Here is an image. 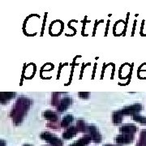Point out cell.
Wrapping results in <instances>:
<instances>
[{
  "instance_id": "obj_1",
  "label": "cell",
  "mask_w": 146,
  "mask_h": 146,
  "mask_svg": "<svg viewBox=\"0 0 146 146\" xmlns=\"http://www.w3.org/2000/svg\"><path fill=\"white\" fill-rule=\"evenodd\" d=\"M30 104L31 102L24 97H21L17 100L16 106L14 110H12V113H13L12 117L14 118V122L16 123V124H19L22 121L27 110L30 106Z\"/></svg>"
},
{
  "instance_id": "obj_2",
  "label": "cell",
  "mask_w": 146,
  "mask_h": 146,
  "mask_svg": "<svg viewBox=\"0 0 146 146\" xmlns=\"http://www.w3.org/2000/svg\"><path fill=\"white\" fill-rule=\"evenodd\" d=\"M40 136H41L42 140L49 142L53 146H63V142L60 139H58V137L54 136L53 134L48 132V131L42 132Z\"/></svg>"
},
{
  "instance_id": "obj_3",
  "label": "cell",
  "mask_w": 146,
  "mask_h": 146,
  "mask_svg": "<svg viewBox=\"0 0 146 146\" xmlns=\"http://www.w3.org/2000/svg\"><path fill=\"white\" fill-rule=\"evenodd\" d=\"M142 110V105L136 103V104H133L129 106H127L125 108L119 110L120 114L123 115H136L138 112H140Z\"/></svg>"
},
{
  "instance_id": "obj_4",
  "label": "cell",
  "mask_w": 146,
  "mask_h": 146,
  "mask_svg": "<svg viewBox=\"0 0 146 146\" xmlns=\"http://www.w3.org/2000/svg\"><path fill=\"white\" fill-rule=\"evenodd\" d=\"M88 131H89V137L91 138L92 141H94L96 143H99L102 141V136L98 132V128L95 127V126H89L87 127Z\"/></svg>"
},
{
  "instance_id": "obj_5",
  "label": "cell",
  "mask_w": 146,
  "mask_h": 146,
  "mask_svg": "<svg viewBox=\"0 0 146 146\" xmlns=\"http://www.w3.org/2000/svg\"><path fill=\"white\" fill-rule=\"evenodd\" d=\"M116 142L119 144H129L134 140L133 134H122L116 137Z\"/></svg>"
},
{
  "instance_id": "obj_6",
  "label": "cell",
  "mask_w": 146,
  "mask_h": 146,
  "mask_svg": "<svg viewBox=\"0 0 146 146\" xmlns=\"http://www.w3.org/2000/svg\"><path fill=\"white\" fill-rule=\"evenodd\" d=\"M72 103V98H68V97H66L63 99L61 100L59 105L58 106V111L59 112H63L64 110L68 109V107L70 106V105Z\"/></svg>"
},
{
  "instance_id": "obj_7",
  "label": "cell",
  "mask_w": 146,
  "mask_h": 146,
  "mask_svg": "<svg viewBox=\"0 0 146 146\" xmlns=\"http://www.w3.org/2000/svg\"><path fill=\"white\" fill-rule=\"evenodd\" d=\"M137 130L138 128L133 124H126L120 127V131L123 134H134Z\"/></svg>"
},
{
  "instance_id": "obj_8",
  "label": "cell",
  "mask_w": 146,
  "mask_h": 146,
  "mask_svg": "<svg viewBox=\"0 0 146 146\" xmlns=\"http://www.w3.org/2000/svg\"><path fill=\"white\" fill-rule=\"evenodd\" d=\"M77 131H78L77 127H69L63 134V139H66V140L71 139V138H72V137H74L76 135Z\"/></svg>"
},
{
  "instance_id": "obj_9",
  "label": "cell",
  "mask_w": 146,
  "mask_h": 146,
  "mask_svg": "<svg viewBox=\"0 0 146 146\" xmlns=\"http://www.w3.org/2000/svg\"><path fill=\"white\" fill-rule=\"evenodd\" d=\"M43 116L45 119H46L47 120L50 121L51 123H54L58 120V116L57 115L53 112V111H50V110H46L43 113Z\"/></svg>"
},
{
  "instance_id": "obj_10",
  "label": "cell",
  "mask_w": 146,
  "mask_h": 146,
  "mask_svg": "<svg viewBox=\"0 0 146 146\" xmlns=\"http://www.w3.org/2000/svg\"><path fill=\"white\" fill-rule=\"evenodd\" d=\"M91 141H92V140H91V138H90L89 136H85L84 137L80 139L79 141H77L76 142H75L74 144H72V145L70 146H85L87 145Z\"/></svg>"
},
{
  "instance_id": "obj_11",
  "label": "cell",
  "mask_w": 146,
  "mask_h": 146,
  "mask_svg": "<svg viewBox=\"0 0 146 146\" xmlns=\"http://www.w3.org/2000/svg\"><path fill=\"white\" fill-rule=\"evenodd\" d=\"M73 119H74V117H73L72 115H66V116L63 119L62 122H61V127H68L69 124L72 122Z\"/></svg>"
},
{
  "instance_id": "obj_12",
  "label": "cell",
  "mask_w": 146,
  "mask_h": 146,
  "mask_svg": "<svg viewBox=\"0 0 146 146\" xmlns=\"http://www.w3.org/2000/svg\"><path fill=\"white\" fill-rule=\"evenodd\" d=\"M123 115L120 114L119 111H116L113 114V122L115 124H119L122 122Z\"/></svg>"
},
{
  "instance_id": "obj_13",
  "label": "cell",
  "mask_w": 146,
  "mask_h": 146,
  "mask_svg": "<svg viewBox=\"0 0 146 146\" xmlns=\"http://www.w3.org/2000/svg\"><path fill=\"white\" fill-rule=\"evenodd\" d=\"M141 146L146 145V131H142L141 132V136H140V140L139 142L137 143Z\"/></svg>"
},
{
  "instance_id": "obj_14",
  "label": "cell",
  "mask_w": 146,
  "mask_h": 146,
  "mask_svg": "<svg viewBox=\"0 0 146 146\" xmlns=\"http://www.w3.org/2000/svg\"><path fill=\"white\" fill-rule=\"evenodd\" d=\"M132 119H133V120H135L136 122L140 123L141 124H145L146 125V117H144L142 115H133Z\"/></svg>"
},
{
  "instance_id": "obj_15",
  "label": "cell",
  "mask_w": 146,
  "mask_h": 146,
  "mask_svg": "<svg viewBox=\"0 0 146 146\" xmlns=\"http://www.w3.org/2000/svg\"><path fill=\"white\" fill-rule=\"evenodd\" d=\"M77 129L79 131H85V124H84V122L83 120H79L77 122Z\"/></svg>"
},
{
  "instance_id": "obj_16",
  "label": "cell",
  "mask_w": 146,
  "mask_h": 146,
  "mask_svg": "<svg viewBox=\"0 0 146 146\" xmlns=\"http://www.w3.org/2000/svg\"><path fill=\"white\" fill-rule=\"evenodd\" d=\"M80 97L81 98H84V99H87L88 98H89V93H84V92H80Z\"/></svg>"
},
{
  "instance_id": "obj_17",
  "label": "cell",
  "mask_w": 146,
  "mask_h": 146,
  "mask_svg": "<svg viewBox=\"0 0 146 146\" xmlns=\"http://www.w3.org/2000/svg\"><path fill=\"white\" fill-rule=\"evenodd\" d=\"M1 146H5V141H1Z\"/></svg>"
},
{
  "instance_id": "obj_18",
  "label": "cell",
  "mask_w": 146,
  "mask_h": 146,
  "mask_svg": "<svg viewBox=\"0 0 146 146\" xmlns=\"http://www.w3.org/2000/svg\"><path fill=\"white\" fill-rule=\"evenodd\" d=\"M104 146H117V145H106Z\"/></svg>"
},
{
  "instance_id": "obj_19",
  "label": "cell",
  "mask_w": 146,
  "mask_h": 146,
  "mask_svg": "<svg viewBox=\"0 0 146 146\" xmlns=\"http://www.w3.org/2000/svg\"><path fill=\"white\" fill-rule=\"evenodd\" d=\"M23 146H32V145H23Z\"/></svg>"
}]
</instances>
